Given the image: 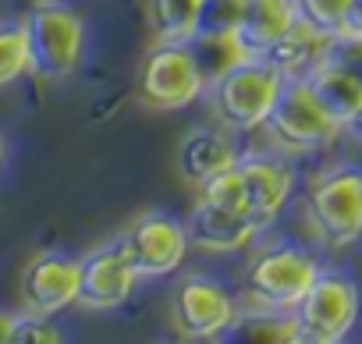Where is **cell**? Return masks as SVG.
Returning a JSON list of instances; mask_svg holds the SVG:
<instances>
[{
    "label": "cell",
    "instance_id": "6da1fadb",
    "mask_svg": "<svg viewBox=\"0 0 362 344\" xmlns=\"http://www.w3.org/2000/svg\"><path fill=\"white\" fill-rule=\"evenodd\" d=\"M25 29V50H29V71L43 82L68 78L82 54V22L64 4H40Z\"/></svg>",
    "mask_w": 362,
    "mask_h": 344
},
{
    "label": "cell",
    "instance_id": "7a4b0ae2",
    "mask_svg": "<svg viewBox=\"0 0 362 344\" xmlns=\"http://www.w3.org/2000/svg\"><path fill=\"white\" fill-rule=\"evenodd\" d=\"M284 89V71L267 57H245L217 82V110L231 128H256Z\"/></svg>",
    "mask_w": 362,
    "mask_h": 344
},
{
    "label": "cell",
    "instance_id": "3957f363",
    "mask_svg": "<svg viewBox=\"0 0 362 344\" xmlns=\"http://www.w3.org/2000/svg\"><path fill=\"white\" fill-rule=\"evenodd\" d=\"M291 312L298 323V340L334 344L358 319V287L341 273H316V280Z\"/></svg>",
    "mask_w": 362,
    "mask_h": 344
},
{
    "label": "cell",
    "instance_id": "277c9868",
    "mask_svg": "<svg viewBox=\"0 0 362 344\" xmlns=\"http://www.w3.org/2000/svg\"><path fill=\"white\" fill-rule=\"evenodd\" d=\"M263 124L288 149H320L341 135V124L316 103L305 78H284V89Z\"/></svg>",
    "mask_w": 362,
    "mask_h": 344
},
{
    "label": "cell",
    "instance_id": "5b68a950",
    "mask_svg": "<svg viewBox=\"0 0 362 344\" xmlns=\"http://www.w3.org/2000/svg\"><path fill=\"white\" fill-rule=\"evenodd\" d=\"M199 89H203V78L196 71V61L185 40H163L146 57L142 82H139V96L146 107L181 110L199 96Z\"/></svg>",
    "mask_w": 362,
    "mask_h": 344
},
{
    "label": "cell",
    "instance_id": "8992f818",
    "mask_svg": "<svg viewBox=\"0 0 362 344\" xmlns=\"http://www.w3.org/2000/svg\"><path fill=\"white\" fill-rule=\"evenodd\" d=\"M320 266L302 249H267L249 266V295L270 309H295L309 284L316 280Z\"/></svg>",
    "mask_w": 362,
    "mask_h": 344
},
{
    "label": "cell",
    "instance_id": "52a82bcc",
    "mask_svg": "<svg viewBox=\"0 0 362 344\" xmlns=\"http://www.w3.org/2000/svg\"><path fill=\"white\" fill-rule=\"evenodd\" d=\"M309 210L334 245L355 242L362 235V170L341 167L323 174L309 192Z\"/></svg>",
    "mask_w": 362,
    "mask_h": 344
},
{
    "label": "cell",
    "instance_id": "ba28073f",
    "mask_svg": "<svg viewBox=\"0 0 362 344\" xmlns=\"http://www.w3.org/2000/svg\"><path fill=\"white\" fill-rule=\"evenodd\" d=\"M117 249L132 263L135 277H163V273H170V270L181 266L185 249H189V235L181 231L174 220L153 213V217L135 220L121 235Z\"/></svg>",
    "mask_w": 362,
    "mask_h": 344
},
{
    "label": "cell",
    "instance_id": "9c48e42d",
    "mask_svg": "<svg viewBox=\"0 0 362 344\" xmlns=\"http://www.w3.org/2000/svg\"><path fill=\"white\" fill-rule=\"evenodd\" d=\"M231 319H235V302L217 280L210 277L181 280L174 295V326L181 337H189V340L217 337L231 326Z\"/></svg>",
    "mask_w": 362,
    "mask_h": 344
},
{
    "label": "cell",
    "instance_id": "30bf717a",
    "mask_svg": "<svg viewBox=\"0 0 362 344\" xmlns=\"http://www.w3.org/2000/svg\"><path fill=\"white\" fill-rule=\"evenodd\" d=\"M78 273H82V263L57 256V252L33 259L22 277V298H25L29 312L50 316V312L75 305L78 302Z\"/></svg>",
    "mask_w": 362,
    "mask_h": 344
},
{
    "label": "cell",
    "instance_id": "8fae6325",
    "mask_svg": "<svg viewBox=\"0 0 362 344\" xmlns=\"http://www.w3.org/2000/svg\"><path fill=\"white\" fill-rule=\"evenodd\" d=\"M135 284V270L117 245L93 252L78 273V302L89 309H117L128 302Z\"/></svg>",
    "mask_w": 362,
    "mask_h": 344
},
{
    "label": "cell",
    "instance_id": "7c38bea8",
    "mask_svg": "<svg viewBox=\"0 0 362 344\" xmlns=\"http://www.w3.org/2000/svg\"><path fill=\"white\" fill-rule=\"evenodd\" d=\"M259 231V224L245 213V210H231L210 199H199V206L189 217V242H196L199 249L210 252H235L242 245H249V238Z\"/></svg>",
    "mask_w": 362,
    "mask_h": 344
},
{
    "label": "cell",
    "instance_id": "4fadbf2b",
    "mask_svg": "<svg viewBox=\"0 0 362 344\" xmlns=\"http://www.w3.org/2000/svg\"><path fill=\"white\" fill-rule=\"evenodd\" d=\"M238 170H242V189H245V213L259 227L270 224L291 196V170L274 160H249Z\"/></svg>",
    "mask_w": 362,
    "mask_h": 344
},
{
    "label": "cell",
    "instance_id": "5bb4252c",
    "mask_svg": "<svg viewBox=\"0 0 362 344\" xmlns=\"http://www.w3.org/2000/svg\"><path fill=\"white\" fill-rule=\"evenodd\" d=\"M309 93L316 96V103L344 128L358 110H362V78L355 71H348L344 64L323 57L309 75H305Z\"/></svg>",
    "mask_w": 362,
    "mask_h": 344
},
{
    "label": "cell",
    "instance_id": "9a60e30c",
    "mask_svg": "<svg viewBox=\"0 0 362 344\" xmlns=\"http://www.w3.org/2000/svg\"><path fill=\"white\" fill-rule=\"evenodd\" d=\"M330 43H334V36H327V32H320V29H313L309 22H302V18H295V25L263 54L270 64H277L281 71H284V78H305L327 54H330Z\"/></svg>",
    "mask_w": 362,
    "mask_h": 344
},
{
    "label": "cell",
    "instance_id": "2e32d148",
    "mask_svg": "<svg viewBox=\"0 0 362 344\" xmlns=\"http://www.w3.org/2000/svg\"><path fill=\"white\" fill-rule=\"evenodd\" d=\"M295 0H245L238 40L249 50V57H263L295 25Z\"/></svg>",
    "mask_w": 362,
    "mask_h": 344
},
{
    "label": "cell",
    "instance_id": "e0dca14e",
    "mask_svg": "<svg viewBox=\"0 0 362 344\" xmlns=\"http://www.w3.org/2000/svg\"><path fill=\"white\" fill-rule=\"evenodd\" d=\"M177 163H181V174H185L192 185H203L206 178L235 167V149H231L228 138H221L214 131H196V135H189L185 142H181Z\"/></svg>",
    "mask_w": 362,
    "mask_h": 344
},
{
    "label": "cell",
    "instance_id": "ac0fdd59",
    "mask_svg": "<svg viewBox=\"0 0 362 344\" xmlns=\"http://www.w3.org/2000/svg\"><path fill=\"white\" fill-rule=\"evenodd\" d=\"M185 43H189V54L196 61V71H199L203 85H217L231 68H238L249 57L238 32H231V36H189Z\"/></svg>",
    "mask_w": 362,
    "mask_h": 344
},
{
    "label": "cell",
    "instance_id": "d6986e66",
    "mask_svg": "<svg viewBox=\"0 0 362 344\" xmlns=\"http://www.w3.org/2000/svg\"><path fill=\"white\" fill-rule=\"evenodd\" d=\"M235 333H242L245 340H298V323H295V312L291 309H270L263 305L256 316H245V319H231Z\"/></svg>",
    "mask_w": 362,
    "mask_h": 344
},
{
    "label": "cell",
    "instance_id": "ffe728a7",
    "mask_svg": "<svg viewBox=\"0 0 362 344\" xmlns=\"http://www.w3.org/2000/svg\"><path fill=\"white\" fill-rule=\"evenodd\" d=\"M199 0H149L153 29L160 40H189L196 29Z\"/></svg>",
    "mask_w": 362,
    "mask_h": 344
},
{
    "label": "cell",
    "instance_id": "44dd1931",
    "mask_svg": "<svg viewBox=\"0 0 362 344\" xmlns=\"http://www.w3.org/2000/svg\"><path fill=\"white\" fill-rule=\"evenodd\" d=\"M245 0H199L192 36H231L242 29Z\"/></svg>",
    "mask_w": 362,
    "mask_h": 344
},
{
    "label": "cell",
    "instance_id": "7402d4cb",
    "mask_svg": "<svg viewBox=\"0 0 362 344\" xmlns=\"http://www.w3.org/2000/svg\"><path fill=\"white\" fill-rule=\"evenodd\" d=\"M29 71L25 29L22 25H0V85H8Z\"/></svg>",
    "mask_w": 362,
    "mask_h": 344
},
{
    "label": "cell",
    "instance_id": "603a6c76",
    "mask_svg": "<svg viewBox=\"0 0 362 344\" xmlns=\"http://www.w3.org/2000/svg\"><path fill=\"white\" fill-rule=\"evenodd\" d=\"M348 0H295V15L327 36H341Z\"/></svg>",
    "mask_w": 362,
    "mask_h": 344
},
{
    "label": "cell",
    "instance_id": "cb8c5ba5",
    "mask_svg": "<svg viewBox=\"0 0 362 344\" xmlns=\"http://www.w3.org/2000/svg\"><path fill=\"white\" fill-rule=\"evenodd\" d=\"M203 199L221 203V206H231V210H245V189H242V170H238V163L203 182Z\"/></svg>",
    "mask_w": 362,
    "mask_h": 344
},
{
    "label": "cell",
    "instance_id": "d4e9b609",
    "mask_svg": "<svg viewBox=\"0 0 362 344\" xmlns=\"http://www.w3.org/2000/svg\"><path fill=\"white\" fill-rule=\"evenodd\" d=\"M57 340H61V330L50 326L40 312H33V316H15L8 344H57Z\"/></svg>",
    "mask_w": 362,
    "mask_h": 344
},
{
    "label": "cell",
    "instance_id": "484cf974",
    "mask_svg": "<svg viewBox=\"0 0 362 344\" xmlns=\"http://www.w3.org/2000/svg\"><path fill=\"white\" fill-rule=\"evenodd\" d=\"M327 57L337 61V64H344L348 71H355L362 78V36H334Z\"/></svg>",
    "mask_w": 362,
    "mask_h": 344
},
{
    "label": "cell",
    "instance_id": "4316f807",
    "mask_svg": "<svg viewBox=\"0 0 362 344\" xmlns=\"http://www.w3.org/2000/svg\"><path fill=\"white\" fill-rule=\"evenodd\" d=\"M341 36H362V0H348Z\"/></svg>",
    "mask_w": 362,
    "mask_h": 344
},
{
    "label": "cell",
    "instance_id": "83f0119b",
    "mask_svg": "<svg viewBox=\"0 0 362 344\" xmlns=\"http://www.w3.org/2000/svg\"><path fill=\"white\" fill-rule=\"evenodd\" d=\"M11 326H15V316H4V312H0V344L11 340Z\"/></svg>",
    "mask_w": 362,
    "mask_h": 344
},
{
    "label": "cell",
    "instance_id": "f1b7e54d",
    "mask_svg": "<svg viewBox=\"0 0 362 344\" xmlns=\"http://www.w3.org/2000/svg\"><path fill=\"white\" fill-rule=\"evenodd\" d=\"M341 131H351V135H355V138L362 142V110H358V114H355V117H351V121H348V124L341 128Z\"/></svg>",
    "mask_w": 362,
    "mask_h": 344
},
{
    "label": "cell",
    "instance_id": "f546056e",
    "mask_svg": "<svg viewBox=\"0 0 362 344\" xmlns=\"http://www.w3.org/2000/svg\"><path fill=\"white\" fill-rule=\"evenodd\" d=\"M0 160H4V138H0Z\"/></svg>",
    "mask_w": 362,
    "mask_h": 344
}]
</instances>
